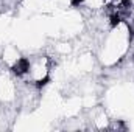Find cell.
I'll use <instances>...</instances> for the list:
<instances>
[{"label":"cell","instance_id":"1","mask_svg":"<svg viewBox=\"0 0 134 132\" xmlns=\"http://www.w3.org/2000/svg\"><path fill=\"white\" fill-rule=\"evenodd\" d=\"M131 59H133V64H134V53H133V58H131Z\"/></svg>","mask_w":134,"mask_h":132}]
</instances>
